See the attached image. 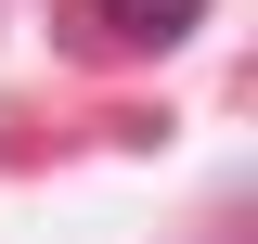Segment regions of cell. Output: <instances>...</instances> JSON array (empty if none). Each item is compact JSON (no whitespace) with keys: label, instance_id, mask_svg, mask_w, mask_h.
I'll return each mask as SVG.
<instances>
[{"label":"cell","instance_id":"1","mask_svg":"<svg viewBox=\"0 0 258 244\" xmlns=\"http://www.w3.org/2000/svg\"><path fill=\"white\" fill-rule=\"evenodd\" d=\"M64 13H78L103 52H181V39L207 26V0H64Z\"/></svg>","mask_w":258,"mask_h":244}]
</instances>
